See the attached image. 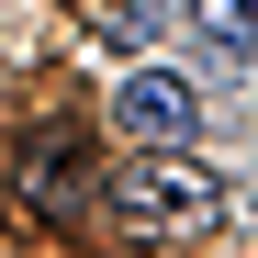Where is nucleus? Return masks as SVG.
I'll return each mask as SVG.
<instances>
[{"label":"nucleus","instance_id":"obj_1","mask_svg":"<svg viewBox=\"0 0 258 258\" xmlns=\"http://www.w3.org/2000/svg\"><path fill=\"white\" fill-rule=\"evenodd\" d=\"M112 213L135 236H180V225H213L225 191H213V168H191V157H123L112 168Z\"/></svg>","mask_w":258,"mask_h":258},{"label":"nucleus","instance_id":"obj_2","mask_svg":"<svg viewBox=\"0 0 258 258\" xmlns=\"http://www.w3.org/2000/svg\"><path fill=\"white\" fill-rule=\"evenodd\" d=\"M202 101H191V79H168V68H135L123 79V101H112V135H146V157H168V135H191Z\"/></svg>","mask_w":258,"mask_h":258},{"label":"nucleus","instance_id":"obj_3","mask_svg":"<svg viewBox=\"0 0 258 258\" xmlns=\"http://www.w3.org/2000/svg\"><path fill=\"white\" fill-rule=\"evenodd\" d=\"M191 34L225 56H258V0H191Z\"/></svg>","mask_w":258,"mask_h":258}]
</instances>
